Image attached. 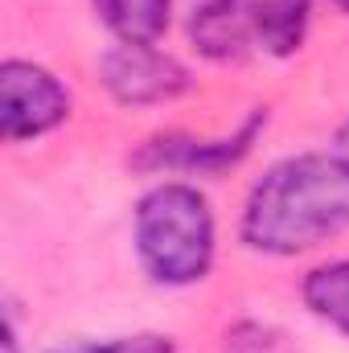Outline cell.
<instances>
[{
	"label": "cell",
	"instance_id": "obj_1",
	"mask_svg": "<svg viewBox=\"0 0 349 353\" xmlns=\"http://www.w3.org/2000/svg\"><path fill=\"white\" fill-rule=\"evenodd\" d=\"M341 230H349V169L325 152L275 165L243 214V243L267 255H296Z\"/></svg>",
	"mask_w": 349,
	"mask_h": 353
},
{
	"label": "cell",
	"instance_id": "obj_8",
	"mask_svg": "<svg viewBox=\"0 0 349 353\" xmlns=\"http://www.w3.org/2000/svg\"><path fill=\"white\" fill-rule=\"evenodd\" d=\"M308 8H312V0H259V4H251L255 41L279 58L300 50L304 29H308Z\"/></svg>",
	"mask_w": 349,
	"mask_h": 353
},
{
	"label": "cell",
	"instance_id": "obj_4",
	"mask_svg": "<svg viewBox=\"0 0 349 353\" xmlns=\"http://www.w3.org/2000/svg\"><path fill=\"white\" fill-rule=\"evenodd\" d=\"M103 83L119 103H169L189 87L185 66L152 46H115L103 58Z\"/></svg>",
	"mask_w": 349,
	"mask_h": 353
},
{
	"label": "cell",
	"instance_id": "obj_6",
	"mask_svg": "<svg viewBox=\"0 0 349 353\" xmlns=\"http://www.w3.org/2000/svg\"><path fill=\"white\" fill-rule=\"evenodd\" d=\"M94 8L123 46H152L169 29L173 0H94Z\"/></svg>",
	"mask_w": 349,
	"mask_h": 353
},
{
	"label": "cell",
	"instance_id": "obj_5",
	"mask_svg": "<svg viewBox=\"0 0 349 353\" xmlns=\"http://www.w3.org/2000/svg\"><path fill=\"white\" fill-rule=\"evenodd\" d=\"M189 33L206 58H243L255 41V12L243 0H201L189 17Z\"/></svg>",
	"mask_w": 349,
	"mask_h": 353
},
{
	"label": "cell",
	"instance_id": "obj_7",
	"mask_svg": "<svg viewBox=\"0 0 349 353\" xmlns=\"http://www.w3.org/2000/svg\"><path fill=\"white\" fill-rule=\"evenodd\" d=\"M259 123H263V115H255L235 140H218V144H177V140H161L152 148L157 157L144 161V165H173V169H222V165H235L251 148Z\"/></svg>",
	"mask_w": 349,
	"mask_h": 353
},
{
	"label": "cell",
	"instance_id": "obj_11",
	"mask_svg": "<svg viewBox=\"0 0 349 353\" xmlns=\"http://www.w3.org/2000/svg\"><path fill=\"white\" fill-rule=\"evenodd\" d=\"M333 157H337V161L349 169V123L337 132V140H333Z\"/></svg>",
	"mask_w": 349,
	"mask_h": 353
},
{
	"label": "cell",
	"instance_id": "obj_12",
	"mask_svg": "<svg viewBox=\"0 0 349 353\" xmlns=\"http://www.w3.org/2000/svg\"><path fill=\"white\" fill-rule=\"evenodd\" d=\"M337 4H341V8H346V12H349V0H337Z\"/></svg>",
	"mask_w": 349,
	"mask_h": 353
},
{
	"label": "cell",
	"instance_id": "obj_10",
	"mask_svg": "<svg viewBox=\"0 0 349 353\" xmlns=\"http://www.w3.org/2000/svg\"><path fill=\"white\" fill-rule=\"evenodd\" d=\"M66 353H173V341L144 333V337H119V341H103V345H79Z\"/></svg>",
	"mask_w": 349,
	"mask_h": 353
},
{
	"label": "cell",
	"instance_id": "obj_3",
	"mask_svg": "<svg viewBox=\"0 0 349 353\" xmlns=\"http://www.w3.org/2000/svg\"><path fill=\"white\" fill-rule=\"evenodd\" d=\"M66 115H70V94L50 70H41L33 62L0 66V132H4V140L46 136Z\"/></svg>",
	"mask_w": 349,
	"mask_h": 353
},
{
	"label": "cell",
	"instance_id": "obj_2",
	"mask_svg": "<svg viewBox=\"0 0 349 353\" xmlns=\"http://www.w3.org/2000/svg\"><path fill=\"white\" fill-rule=\"evenodd\" d=\"M136 251L157 283H193L214 259V218L197 189L161 185L136 210Z\"/></svg>",
	"mask_w": 349,
	"mask_h": 353
},
{
	"label": "cell",
	"instance_id": "obj_9",
	"mask_svg": "<svg viewBox=\"0 0 349 353\" xmlns=\"http://www.w3.org/2000/svg\"><path fill=\"white\" fill-rule=\"evenodd\" d=\"M304 304L337 325L341 333H349V263H329V267H317L308 279H304Z\"/></svg>",
	"mask_w": 349,
	"mask_h": 353
}]
</instances>
